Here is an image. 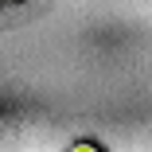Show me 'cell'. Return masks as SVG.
<instances>
[{
    "instance_id": "obj_1",
    "label": "cell",
    "mask_w": 152,
    "mask_h": 152,
    "mask_svg": "<svg viewBox=\"0 0 152 152\" xmlns=\"http://www.w3.org/2000/svg\"><path fill=\"white\" fill-rule=\"evenodd\" d=\"M70 152H98V148H94V144H74Z\"/></svg>"
}]
</instances>
